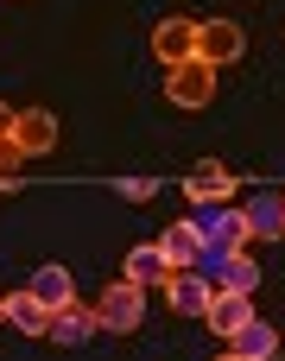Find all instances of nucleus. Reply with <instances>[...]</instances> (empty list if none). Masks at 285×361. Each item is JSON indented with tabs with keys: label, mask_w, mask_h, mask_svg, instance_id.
I'll return each instance as SVG.
<instances>
[{
	"label": "nucleus",
	"mask_w": 285,
	"mask_h": 361,
	"mask_svg": "<svg viewBox=\"0 0 285 361\" xmlns=\"http://www.w3.org/2000/svg\"><path fill=\"white\" fill-rule=\"evenodd\" d=\"M70 286H76V279H70V273H63V267H38V273H32V292H38V298H44V305H51V311H63V305H70V298H76V292H70Z\"/></svg>",
	"instance_id": "nucleus-16"
},
{
	"label": "nucleus",
	"mask_w": 285,
	"mask_h": 361,
	"mask_svg": "<svg viewBox=\"0 0 285 361\" xmlns=\"http://www.w3.org/2000/svg\"><path fill=\"white\" fill-rule=\"evenodd\" d=\"M13 146H19L25 159L51 152V146H57V114H51V108H19V121H13Z\"/></svg>",
	"instance_id": "nucleus-7"
},
{
	"label": "nucleus",
	"mask_w": 285,
	"mask_h": 361,
	"mask_svg": "<svg viewBox=\"0 0 285 361\" xmlns=\"http://www.w3.org/2000/svg\"><path fill=\"white\" fill-rule=\"evenodd\" d=\"M6 324H13V330H25V336H51V305L25 286V292H13V298H6Z\"/></svg>",
	"instance_id": "nucleus-13"
},
{
	"label": "nucleus",
	"mask_w": 285,
	"mask_h": 361,
	"mask_svg": "<svg viewBox=\"0 0 285 361\" xmlns=\"http://www.w3.org/2000/svg\"><path fill=\"white\" fill-rule=\"evenodd\" d=\"M0 324H6V298H0Z\"/></svg>",
	"instance_id": "nucleus-23"
},
{
	"label": "nucleus",
	"mask_w": 285,
	"mask_h": 361,
	"mask_svg": "<svg viewBox=\"0 0 285 361\" xmlns=\"http://www.w3.org/2000/svg\"><path fill=\"white\" fill-rule=\"evenodd\" d=\"M248 298H254V292H216V298H210V311H203V324H210V330L229 343V336H235V330L254 317V305H248Z\"/></svg>",
	"instance_id": "nucleus-12"
},
{
	"label": "nucleus",
	"mask_w": 285,
	"mask_h": 361,
	"mask_svg": "<svg viewBox=\"0 0 285 361\" xmlns=\"http://www.w3.org/2000/svg\"><path fill=\"white\" fill-rule=\"evenodd\" d=\"M229 349H235L241 361H267L273 349H285V343H279V330H273V324H260V317H248V324H241V330L229 336Z\"/></svg>",
	"instance_id": "nucleus-14"
},
{
	"label": "nucleus",
	"mask_w": 285,
	"mask_h": 361,
	"mask_svg": "<svg viewBox=\"0 0 285 361\" xmlns=\"http://www.w3.org/2000/svg\"><path fill=\"white\" fill-rule=\"evenodd\" d=\"M152 57H159L165 70L184 63V57H197V19H184V13L159 19V25H152Z\"/></svg>",
	"instance_id": "nucleus-6"
},
{
	"label": "nucleus",
	"mask_w": 285,
	"mask_h": 361,
	"mask_svg": "<svg viewBox=\"0 0 285 361\" xmlns=\"http://www.w3.org/2000/svg\"><path fill=\"white\" fill-rule=\"evenodd\" d=\"M210 298H216V286H210L203 273H171V279H165V305H171L178 317H203Z\"/></svg>",
	"instance_id": "nucleus-8"
},
{
	"label": "nucleus",
	"mask_w": 285,
	"mask_h": 361,
	"mask_svg": "<svg viewBox=\"0 0 285 361\" xmlns=\"http://www.w3.org/2000/svg\"><path fill=\"white\" fill-rule=\"evenodd\" d=\"M279 197H285V190H279Z\"/></svg>",
	"instance_id": "nucleus-25"
},
{
	"label": "nucleus",
	"mask_w": 285,
	"mask_h": 361,
	"mask_svg": "<svg viewBox=\"0 0 285 361\" xmlns=\"http://www.w3.org/2000/svg\"><path fill=\"white\" fill-rule=\"evenodd\" d=\"M254 286H260V267H254L248 254H229V267H222L216 292H254Z\"/></svg>",
	"instance_id": "nucleus-17"
},
{
	"label": "nucleus",
	"mask_w": 285,
	"mask_h": 361,
	"mask_svg": "<svg viewBox=\"0 0 285 361\" xmlns=\"http://www.w3.org/2000/svg\"><path fill=\"white\" fill-rule=\"evenodd\" d=\"M216 361H241V355H235V349H229V355H216Z\"/></svg>",
	"instance_id": "nucleus-21"
},
{
	"label": "nucleus",
	"mask_w": 285,
	"mask_h": 361,
	"mask_svg": "<svg viewBox=\"0 0 285 361\" xmlns=\"http://www.w3.org/2000/svg\"><path fill=\"white\" fill-rule=\"evenodd\" d=\"M19 159H25V152H19L13 140H0V178H13V171H19Z\"/></svg>",
	"instance_id": "nucleus-19"
},
{
	"label": "nucleus",
	"mask_w": 285,
	"mask_h": 361,
	"mask_svg": "<svg viewBox=\"0 0 285 361\" xmlns=\"http://www.w3.org/2000/svg\"><path fill=\"white\" fill-rule=\"evenodd\" d=\"M190 222L203 235V254H241L248 247V222H241V203H190Z\"/></svg>",
	"instance_id": "nucleus-1"
},
{
	"label": "nucleus",
	"mask_w": 285,
	"mask_h": 361,
	"mask_svg": "<svg viewBox=\"0 0 285 361\" xmlns=\"http://www.w3.org/2000/svg\"><path fill=\"white\" fill-rule=\"evenodd\" d=\"M241 222H248V241H285V197L279 190H254L241 203Z\"/></svg>",
	"instance_id": "nucleus-5"
},
{
	"label": "nucleus",
	"mask_w": 285,
	"mask_h": 361,
	"mask_svg": "<svg viewBox=\"0 0 285 361\" xmlns=\"http://www.w3.org/2000/svg\"><path fill=\"white\" fill-rule=\"evenodd\" d=\"M114 190H121L127 203H152V197H159V184H152V178H121Z\"/></svg>",
	"instance_id": "nucleus-18"
},
{
	"label": "nucleus",
	"mask_w": 285,
	"mask_h": 361,
	"mask_svg": "<svg viewBox=\"0 0 285 361\" xmlns=\"http://www.w3.org/2000/svg\"><path fill=\"white\" fill-rule=\"evenodd\" d=\"M95 330H102V324H95V311H89V305H76V298H70L63 311H51V343H57V349H83Z\"/></svg>",
	"instance_id": "nucleus-9"
},
{
	"label": "nucleus",
	"mask_w": 285,
	"mask_h": 361,
	"mask_svg": "<svg viewBox=\"0 0 285 361\" xmlns=\"http://www.w3.org/2000/svg\"><path fill=\"white\" fill-rule=\"evenodd\" d=\"M241 51H248V32H241L235 19H203V25H197V57H203L210 70L235 63Z\"/></svg>",
	"instance_id": "nucleus-4"
},
{
	"label": "nucleus",
	"mask_w": 285,
	"mask_h": 361,
	"mask_svg": "<svg viewBox=\"0 0 285 361\" xmlns=\"http://www.w3.org/2000/svg\"><path fill=\"white\" fill-rule=\"evenodd\" d=\"M95 324H102L108 336H133V330L146 324V286H133V279L108 286V292L95 298Z\"/></svg>",
	"instance_id": "nucleus-2"
},
{
	"label": "nucleus",
	"mask_w": 285,
	"mask_h": 361,
	"mask_svg": "<svg viewBox=\"0 0 285 361\" xmlns=\"http://www.w3.org/2000/svg\"><path fill=\"white\" fill-rule=\"evenodd\" d=\"M13 121H19V114H13V108L0 102V140H13Z\"/></svg>",
	"instance_id": "nucleus-20"
},
{
	"label": "nucleus",
	"mask_w": 285,
	"mask_h": 361,
	"mask_svg": "<svg viewBox=\"0 0 285 361\" xmlns=\"http://www.w3.org/2000/svg\"><path fill=\"white\" fill-rule=\"evenodd\" d=\"M279 343H285V330H279Z\"/></svg>",
	"instance_id": "nucleus-24"
},
{
	"label": "nucleus",
	"mask_w": 285,
	"mask_h": 361,
	"mask_svg": "<svg viewBox=\"0 0 285 361\" xmlns=\"http://www.w3.org/2000/svg\"><path fill=\"white\" fill-rule=\"evenodd\" d=\"M127 279H133V286H165V279H171V267H165L159 241H146V247H133V254H127Z\"/></svg>",
	"instance_id": "nucleus-15"
},
{
	"label": "nucleus",
	"mask_w": 285,
	"mask_h": 361,
	"mask_svg": "<svg viewBox=\"0 0 285 361\" xmlns=\"http://www.w3.org/2000/svg\"><path fill=\"white\" fill-rule=\"evenodd\" d=\"M210 95H216V70L203 57H184V63L165 70V102L171 108H210Z\"/></svg>",
	"instance_id": "nucleus-3"
},
{
	"label": "nucleus",
	"mask_w": 285,
	"mask_h": 361,
	"mask_svg": "<svg viewBox=\"0 0 285 361\" xmlns=\"http://www.w3.org/2000/svg\"><path fill=\"white\" fill-rule=\"evenodd\" d=\"M229 190H235V178H229V165H216V159L190 165V178H184V197H190V203H229Z\"/></svg>",
	"instance_id": "nucleus-10"
},
{
	"label": "nucleus",
	"mask_w": 285,
	"mask_h": 361,
	"mask_svg": "<svg viewBox=\"0 0 285 361\" xmlns=\"http://www.w3.org/2000/svg\"><path fill=\"white\" fill-rule=\"evenodd\" d=\"M267 361H285V349H273V355H267Z\"/></svg>",
	"instance_id": "nucleus-22"
},
{
	"label": "nucleus",
	"mask_w": 285,
	"mask_h": 361,
	"mask_svg": "<svg viewBox=\"0 0 285 361\" xmlns=\"http://www.w3.org/2000/svg\"><path fill=\"white\" fill-rule=\"evenodd\" d=\"M159 254H165V267H171V273H190V267H197V254H203L197 222H171V228L159 235Z\"/></svg>",
	"instance_id": "nucleus-11"
}]
</instances>
